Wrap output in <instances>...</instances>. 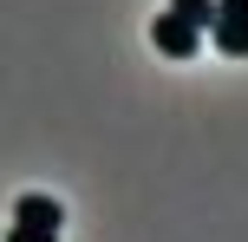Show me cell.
Segmentation results:
<instances>
[{"mask_svg":"<svg viewBox=\"0 0 248 242\" xmlns=\"http://www.w3.org/2000/svg\"><path fill=\"white\" fill-rule=\"evenodd\" d=\"M209 39H216V52H229V59H248V0H216Z\"/></svg>","mask_w":248,"mask_h":242,"instance_id":"cell-1","label":"cell"},{"mask_svg":"<svg viewBox=\"0 0 248 242\" xmlns=\"http://www.w3.org/2000/svg\"><path fill=\"white\" fill-rule=\"evenodd\" d=\"M150 39H157V52H163V59H189V52L202 46V33H196L189 20H176L170 7H163L157 20H150Z\"/></svg>","mask_w":248,"mask_h":242,"instance_id":"cell-2","label":"cell"},{"mask_svg":"<svg viewBox=\"0 0 248 242\" xmlns=\"http://www.w3.org/2000/svg\"><path fill=\"white\" fill-rule=\"evenodd\" d=\"M13 223H33V229H59V223H65V210L52 203V196H39V190H26L20 203H13Z\"/></svg>","mask_w":248,"mask_h":242,"instance_id":"cell-3","label":"cell"},{"mask_svg":"<svg viewBox=\"0 0 248 242\" xmlns=\"http://www.w3.org/2000/svg\"><path fill=\"white\" fill-rule=\"evenodd\" d=\"M170 13H176V20H189L196 33H209V20H216V0H170Z\"/></svg>","mask_w":248,"mask_h":242,"instance_id":"cell-4","label":"cell"},{"mask_svg":"<svg viewBox=\"0 0 248 242\" xmlns=\"http://www.w3.org/2000/svg\"><path fill=\"white\" fill-rule=\"evenodd\" d=\"M7 242H59V229H33V223H13Z\"/></svg>","mask_w":248,"mask_h":242,"instance_id":"cell-5","label":"cell"}]
</instances>
